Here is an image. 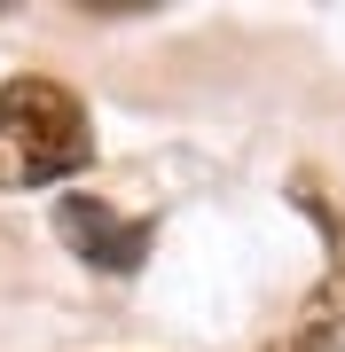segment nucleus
<instances>
[{"label":"nucleus","mask_w":345,"mask_h":352,"mask_svg":"<svg viewBox=\"0 0 345 352\" xmlns=\"http://www.w3.org/2000/svg\"><path fill=\"white\" fill-rule=\"evenodd\" d=\"M94 126L87 102L63 78H8L0 87V188H55V180L87 173Z\"/></svg>","instance_id":"nucleus-1"},{"label":"nucleus","mask_w":345,"mask_h":352,"mask_svg":"<svg viewBox=\"0 0 345 352\" xmlns=\"http://www.w3.org/2000/svg\"><path fill=\"white\" fill-rule=\"evenodd\" d=\"M55 235H63L71 258H87L94 274H134V266L149 258V235H157V227L110 212L103 196H63V204H55Z\"/></svg>","instance_id":"nucleus-2"},{"label":"nucleus","mask_w":345,"mask_h":352,"mask_svg":"<svg viewBox=\"0 0 345 352\" xmlns=\"http://www.w3.org/2000/svg\"><path fill=\"white\" fill-rule=\"evenodd\" d=\"M259 352H345V266L306 298V314L282 329L275 344H259Z\"/></svg>","instance_id":"nucleus-3"}]
</instances>
